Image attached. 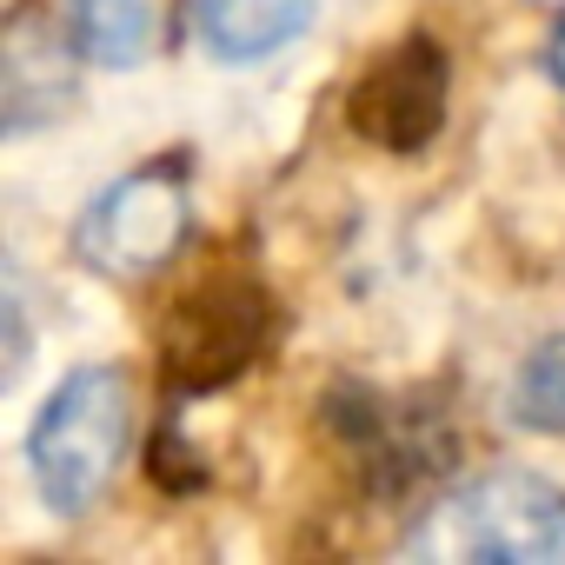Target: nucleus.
<instances>
[{
  "label": "nucleus",
  "instance_id": "nucleus-9",
  "mask_svg": "<svg viewBox=\"0 0 565 565\" xmlns=\"http://www.w3.org/2000/svg\"><path fill=\"white\" fill-rule=\"evenodd\" d=\"M61 41H67V34H61ZM61 41H54V34L41 41L28 21L8 34V134H28V114H34L28 100H34V94H47L54 107L74 100V81H67V67H61Z\"/></svg>",
  "mask_w": 565,
  "mask_h": 565
},
{
  "label": "nucleus",
  "instance_id": "nucleus-8",
  "mask_svg": "<svg viewBox=\"0 0 565 565\" xmlns=\"http://www.w3.org/2000/svg\"><path fill=\"white\" fill-rule=\"evenodd\" d=\"M167 0H54L67 47L94 67H140L160 41Z\"/></svg>",
  "mask_w": 565,
  "mask_h": 565
},
{
  "label": "nucleus",
  "instance_id": "nucleus-3",
  "mask_svg": "<svg viewBox=\"0 0 565 565\" xmlns=\"http://www.w3.org/2000/svg\"><path fill=\"white\" fill-rule=\"evenodd\" d=\"M266 327H273V307L253 279H206V287L180 294V307L160 327V360L173 373V393L226 386L266 347Z\"/></svg>",
  "mask_w": 565,
  "mask_h": 565
},
{
  "label": "nucleus",
  "instance_id": "nucleus-1",
  "mask_svg": "<svg viewBox=\"0 0 565 565\" xmlns=\"http://www.w3.org/2000/svg\"><path fill=\"white\" fill-rule=\"evenodd\" d=\"M127 419H134L127 380L114 366H81L54 386V399L41 406L28 433V466H34L47 512L61 519L94 512V499L114 486V466L127 452Z\"/></svg>",
  "mask_w": 565,
  "mask_h": 565
},
{
  "label": "nucleus",
  "instance_id": "nucleus-11",
  "mask_svg": "<svg viewBox=\"0 0 565 565\" xmlns=\"http://www.w3.org/2000/svg\"><path fill=\"white\" fill-rule=\"evenodd\" d=\"M545 67H552V81L565 87V21L552 28V47H545Z\"/></svg>",
  "mask_w": 565,
  "mask_h": 565
},
{
  "label": "nucleus",
  "instance_id": "nucleus-10",
  "mask_svg": "<svg viewBox=\"0 0 565 565\" xmlns=\"http://www.w3.org/2000/svg\"><path fill=\"white\" fill-rule=\"evenodd\" d=\"M512 419L532 433H565V333L539 340L512 380Z\"/></svg>",
  "mask_w": 565,
  "mask_h": 565
},
{
  "label": "nucleus",
  "instance_id": "nucleus-6",
  "mask_svg": "<svg viewBox=\"0 0 565 565\" xmlns=\"http://www.w3.org/2000/svg\"><path fill=\"white\" fill-rule=\"evenodd\" d=\"M347 433H353V452L366 459V479L373 492H406L419 479H439L452 466V433L439 426L433 406H386V399H366L353 413H340Z\"/></svg>",
  "mask_w": 565,
  "mask_h": 565
},
{
  "label": "nucleus",
  "instance_id": "nucleus-7",
  "mask_svg": "<svg viewBox=\"0 0 565 565\" xmlns=\"http://www.w3.org/2000/svg\"><path fill=\"white\" fill-rule=\"evenodd\" d=\"M320 14V0H193V34L213 61L246 67L294 47Z\"/></svg>",
  "mask_w": 565,
  "mask_h": 565
},
{
  "label": "nucleus",
  "instance_id": "nucleus-5",
  "mask_svg": "<svg viewBox=\"0 0 565 565\" xmlns=\"http://www.w3.org/2000/svg\"><path fill=\"white\" fill-rule=\"evenodd\" d=\"M446 81H452V74H446L439 41L406 34L399 47H386V54L360 74L347 120H353L360 140H373V147H386V153H419V147L446 127Z\"/></svg>",
  "mask_w": 565,
  "mask_h": 565
},
{
  "label": "nucleus",
  "instance_id": "nucleus-4",
  "mask_svg": "<svg viewBox=\"0 0 565 565\" xmlns=\"http://www.w3.org/2000/svg\"><path fill=\"white\" fill-rule=\"evenodd\" d=\"M186 226H193V200H186L180 173L147 167V173H127L120 186H107L81 213L74 246L107 279H147L160 259H173V246L186 239Z\"/></svg>",
  "mask_w": 565,
  "mask_h": 565
},
{
  "label": "nucleus",
  "instance_id": "nucleus-2",
  "mask_svg": "<svg viewBox=\"0 0 565 565\" xmlns=\"http://www.w3.org/2000/svg\"><path fill=\"white\" fill-rule=\"evenodd\" d=\"M413 552L486 558V565H558L565 558V492L545 472L499 466L452 492L419 532Z\"/></svg>",
  "mask_w": 565,
  "mask_h": 565
}]
</instances>
